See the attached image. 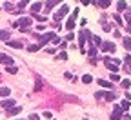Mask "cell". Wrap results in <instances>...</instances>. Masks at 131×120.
Here are the masks:
<instances>
[{"mask_svg": "<svg viewBox=\"0 0 131 120\" xmlns=\"http://www.w3.org/2000/svg\"><path fill=\"white\" fill-rule=\"evenodd\" d=\"M9 95H11V89H9V88H0V96L9 98Z\"/></svg>", "mask_w": 131, "mask_h": 120, "instance_id": "cell-18", "label": "cell"}, {"mask_svg": "<svg viewBox=\"0 0 131 120\" xmlns=\"http://www.w3.org/2000/svg\"><path fill=\"white\" fill-rule=\"evenodd\" d=\"M38 49H40V44H31V46L27 47V51H31V53H37Z\"/></svg>", "mask_w": 131, "mask_h": 120, "instance_id": "cell-25", "label": "cell"}, {"mask_svg": "<svg viewBox=\"0 0 131 120\" xmlns=\"http://www.w3.org/2000/svg\"><path fill=\"white\" fill-rule=\"evenodd\" d=\"M29 120H40V116H38L37 113H31V115H29Z\"/></svg>", "mask_w": 131, "mask_h": 120, "instance_id": "cell-36", "label": "cell"}, {"mask_svg": "<svg viewBox=\"0 0 131 120\" xmlns=\"http://www.w3.org/2000/svg\"><path fill=\"white\" fill-rule=\"evenodd\" d=\"M126 18H127V22L131 24V13H127V15H126Z\"/></svg>", "mask_w": 131, "mask_h": 120, "instance_id": "cell-44", "label": "cell"}, {"mask_svg": "<svg viewBox=\"0 0 131 120\" xmlns=\"http://www.w3.org/2000/svg\"><path fill=\"white\" fill-rule=\"evenodd\" d=\"M95 98L102 100V98H104V91H96V93H95Z\"/></svg>", "mask_w": 131, "mask_h": 120, "instance_id": "cell-34", "label": "cell"}, {"mask_svg": "<svg viewBox=\"0 0 131 120\" xmlns=\"http://www.w3.org/2000/svg\"><path fill=\"white\" fill-rule=\"evenodd\" d=\"M7 46H11V47H15V49H18V47L24 46V42H22V40H9Z\"/></svg>", "mask_w": 131, "mask_h": 120, "instance_id": "cell-13", "label": "cell"}, {"mask_svg": "<svg viewBox=\"0 0 131 120\" xmlns=\"http://www.w3.org/2000/svg\"><path fill=\"white\" fill-rule=\"evenodd\" d=\"M113 18L117 20V24H118V26H122V24H124V20L120 18V15H118V13H115V15H113Z\"/></svg>", "mask_w": 131, "mask_h": 120, "instance_id": "cell-30", "label": "cell"}, {"mask_svg": "<svg viewBox=\"0 0 131 120\" xmlns=\"http://www.w3.org/2000/svg\"><path fill=\"white\" fill-rule=\"evenodd\" d=\"M129 85H131V82H129V80H122V88H124V89H127Z\"/></svg>", "mask_w": 131, "mask_h": 120, "instance_id": "cell-35", "label": "cell"}, {"mask_svg": "<svg viewBox=\"0 0 131 120\" xmlns=\"http://www.w3.org/2000/svg\"><path fill=\"white\" fill-rule=\"evenodd\" d=\"M89 58H96V49H95V47L89 49Z\"/></svg>", "mask_w": 131, "mask_h": 120, "instance_id": "cell-32", "label": "cell"}, {"mask_svg": "<svg viewBox=\"0 0 131 120\" xmlns=\"http://www.w3.org/2000/svg\"><path fill=\"white\" fill-rule=\"evenodd\" d=\"M111 80H113V82H118V80H120V77H118L117 73H113V75H111Z\"/></svg>", "mask_w": 131, "mask_h": 120, "instance_id": "cell-39", "label": "cell"}, {"mask_svg": "<svg viewBox=\"0 0 131 120\" xmlns=\"http://www.w3.org/2000/svg\"><path fill=\"white\" fill-rule=\"evenodd\" d=\"M46 51H47L49 55H57V49H55V47H49V49H46Z\"/></svg>", "mask_w": 131, "mask_h": 120, "instance_id": "cell-40", "label": "cell"}, {"mask_svg": "<svg viewBox=\"0 0 131 120\" xmlns=\"http://www.w3.org/2000/svg\"><path fill=\"white\" fill-rule=\"evenodd\" d=\"M124 62L131 66V55H126V57H124ZM129 66H127V67H129Z\"/></svg>", "mask_w": 131, "mask_h": 120, "instance_id": "cell-37", "label": "cell"}, {"mask_svg": "<svg viewBox=\"0 0 131 120\" xmlns=\"http://www.w3.org/2000/svg\"><path fill=\"white\" fill-rule=\"evenodd\" d=\"M6 71L11 73V75H16V73H18V67H16V66H6Z\"/></svg>", "mask_w": 131, "mask_h": 120, "instance_id": "cell-24", "label": "cell"}, {"mask_svg": "<svg viewBox=\"0 0 131 120\" xmlns=\"http://www.w3.org/2000/svg\"><path fill=\"white\" fill-rule=\"evenodd\" d=\"M42 9V4L40 2H35V4H31V16L33 15H38V11Z\"/></svg>", "mask_w": 131, "mask_h": 120, "instance_id": "cell-10", "label": "cell"}, {"mask_svg": "<svg viewBox=\"0 0 131 120\" xmlns=\"http://www.w3.org/2000/svg\"><path fill=\"white\" fill-rule=\"evenodd\" d=\"M51 42H53V44H58V46H60V42H62V40H60V38H58V37H57V35H55V37H53V40H51Z\"/></svg>", "mask_w": 131, "mask_h": 120, "instance_id": "cell-41", "label": "cell"}, {"mask_svg": "<svg viewBox=\"0 0 131 120\" xmlns=\"http://www.w3.org/2000/svg\"><path fill=\"white\" fill-rule=\"evenodd\" d=\"M120 107L124 109V113L129 109V100H122V104H120Z\"/></svg>", "mask_w": 131, "mask_h": 120, "instance_id": "cell-29", "label": "cell"}, {"mask_svg": "<svg viewBox=\"0 0 131 120\" xmlns=\"http://www.w3.org/2000/svg\"><path fill=\"white\" fill-rule=\"evenodd\" d=\"M55 4H57V0H47L46 2V13H49L53 7H55Z\"/></svg>", "mask_w": 131, "mask_h": 120, "instance_id": "cell-19", "label": "cell"}, {"mask_svg": "<svg viewBox=\"0 0 131 120\" xmlns=\"http://www.w3.org/2000/svg\"><path fill=\"white\" fill-rule=\"evenodd\" d=\"M66 47H68V42H66V40L60 42V49H66Z\"/></svg>", "mask_w": 131, "mask_h": 120, "instance_id": "cell-43", "label": "cell"}, {"mask_svg": "<svg viewBox=\"0 0 131 120\" xmlns=\"http://www.w3.org/2000/svg\"><path fill=\"white\" fill-rule=\"evenodd\" d=\"M89 42H91V46L93 47H96V46H102V40L98 38L96 35H91V38H89Z\"/></svg>", "mask_w": 131, "mask_h": 120, "instance_id": "cell-12", "label": "cell"}, {"mask_svg": "<svg viewBox=\"0 0 131 120\" xmlns=\"http://www.w3.org/2000/svg\"><path fill=\"white\" fill-rule=\"evenodd\" d=\"M102 27H104V31H109V29H111V26L106 24V22H102Z\"/></svg>", "mask_w": 131, "mask_h": 120, "instance_id": "cell-42", "label": "cell"}, {"mask_svg": "<svg viewBox=\"0 0 131 120\" xmlns=\"http://www.w3.org/2000/svg\"><path fill=\"white\" fill-rule=\"evenodd\" d=\"M126 9H127V4L124 2V0H118V2H117V11L122 13V11H126Z\"/></svg>", "mask_w": 131, "mask_h": 120, "instance_id": "cell-15", "label": "cell"}, {"mask_svg": "<svg viewBox=\"0 0 131 120\" xmlns=\"http://www.w3.org/2000/svg\"><path fill=\"white\" fill-rule=\"evenodd\" d=\"M16 120H24V118H16Z\"/></svg>", "mask_w": 131, "mask_h": 120, "instance_id": "cell-47", "label": "cell"}, {"mask_svg": "<svg viewBox=\"0 0 131 120\" xmlns=\"http://www.w3.org/2000/svg\"><path fill=\"white\" fill-rule=\"evenodd\" d=\"M124 109L120 106H113V113H111V120H122Z\"/></svg>", "mask_w": 131, "mask_h": 120, "instance_id": "cell-5", "label": "cell"}, {"mask_svg": "<svg viewBox=\"0 0 131 120\" xmlns=\"http://www.w3.org/2000/svg\"><path fill=\"white\" fill-rule=\"evenodd\" d=\"M82 82H84V84H91L93 82V77L91 75H84V77H82Z\"/></svg>", "mask_w": 131, "mask_h": 120, "instance_id": "cell-27", "label": "cell"}, {"mask_svg": "<svg viewBox=\"0 0 131 120\" xmlns=\"http://www.w3.org/2000/svg\"><path fill=\"white\" fill-rule=\"evenodd\" d=\"M84 120H88V118H84Z\"/></svg>", "mask_w": 131, "mask_h": 120, "instance_id": "cell-48", "label": "cell"}, {"mask_svg": "<svg viewBox=\"0 0 131 120\" xmlns=\"http://www.w3.org/2000/svg\"><path fill=\"white\" fill-rule=\"evenodd\" d=\"M31 24H33V16H20L16 20V27H20V29H27V27H31Z\"/></svg>", "mask_w": 131, "mask_h": 120, "instance_id": "cell-2", "label": "cell"}, {"mask_svg": "<svg viewBox=\"0 0 131 120\" xmlns=\"http://www.w3.org/2000/svg\"><path fill=\"white\" fill-rule=\"evenodd\" d=\"M122 42H124V47L131 51V38H129V37H124V40H122Z\"/></svg>", "mask_w": 131, "mask_h": 120, "instance_id": "cell-26", "label": "cell"}, {"mask_svg": "<svg viewBox=\"0 0 131 120\" xmlns=\"http://www.w3.org/2000/svg\"><path fill=\"white\" fill-rule=\"evenodd\" d=\"M0 40H4V42H9V31H4V29H0Z\"/></svg>", "mask_w": 131, "mask_h": 120, "instance_id": "cell-20", "label": "cell"}, {"mask_svg": "<svg viewBox=\"0 0 131 120\" xmlns=\"http://www.w3.org/2000/svg\"><path fill=\"white\" fill-rule=\"evenodd\" d=\"M96 6L102 7V9H107L111 6V0H96Z\"/></svg>", "mask_w": 131, "mask_h": 120, "instance_id": "cell-11", "label": "cell"}, {"mask_svg": "<svg viewBox=\"0 0 131 120\" xmlns=\"http://www.w3.org/2000/svg\"><path fill=\"white\" fill-rule=\"evenodd\" d=\"M102 51H106V53H113L115 51V44L113 42H102Z\"/></svg>", "mask_w": 131, "mask_h": 120, "instance_id": "cell-7", "label": "cell"}, {"mask_svg": "<svg viewBox=\"0 0 131 120\" xmlns=\"http://www.w3.org/2000/svg\"><path fill=\"white\" fill-rule=\"evenodd\" d=\"M4 11H7V13H16V7H15L11 2H6V4H4Z\"/></svg>", "mask_w": 131, "mask_h": 120, "instance_id": "cell-17", "label": "cell"}, {"mask_svg": "<svg viewBox=\"0 0 131 120\" xmlns=\"http://www.w3.org/2000/svg\"><path fill=\"white\" fill-rule=\"evenodd\" d=\"M27 4H29V2H27V0H20V2H18V4H16V13H20V11H22V9H24V7L27 6Z\"/></svg>", "mask_w": 131, "mask_h": 120, "instance_id": "cell-22", "label": "cell"}, {"mask_svg": "<svg viewBox=\"0 0 131 120\" xmlns=\"http://www.w3.org/2000/svg\"><path fill=\"white\" fill-rule=\"evenodd\" d=\"M15 106H16V104H15V100H13V98H6V100L2 102V107H6V111L11 109V107H15Z\"/></svg>", "mask_w": 131, "mask_h": 120, "instance_id": "cell-9", "label": "cell"}, {"mask_svg": "<svg viewBox=\"0 0 131 120\" xmlns=\"http://www.w3.org/2000/svg\"><path fill=\"white\" fill-rule=\"evenodd\" d=\"M104 64H106V67H107L109 71L117 73V71H118V64H120V60H111V58L107 57V58H104Z\"/></svg>", "mask_w": 131, "mask_h": 120, "instance_id": "cell-3", "label": "cell"}, {"mask_svg": "<svg viewBox=\"0 0 131 120\" xmlns=\"http://www.w3.org/2000/svg\"><path fill=\"white\" fill-rule=\"evenodd\" d=\"M115 98H117V95H115V93H111V91H104V100H107V102H113Z\"/></svg>", "mask_w": 131, "mask_h": 120, "instance_id": "cell-16", "label": "cell"}, {"mask_svg": "<svg viewBox=\"0 0 131 120\" xmlns=\"http://www.w3.org/2000/svg\"><path fill=\"white\" fill-rule=\"evenodd\" d=\"M75 38V35H73V33H68V35H66V40H68V42H71Z\"/></svg>", "mask_w": 131, "mask_h": 120, "instance_id": "cell-38", "label": "cell"}, {"mask_svg": "<svg viewBox=\"0 0 131 120\" xmlns=\"http://www.w3.org/2000/svg\"><path fill=\"white\" fill-rule=\"evenodd\" d=\"M68 13H69V7H68V6H62V7H60V9H58V11L55 13V20L58 22V20L62 18V16H66Z\"/></svg>", "mask_w": 131, "mask_h": 120, "instance_id": "cell-6", "label": "cell"}, {"mask_svg": "<svg viewBox=\"0 0 131 120\" xmlns=\"http://www.w3.org/2000/svg\"><path fill=\"white\" fill-rule=\"evenodd\" d=\"M33 16H35V18H37L38 22H46V20H47L46 16H42V15H33Z\"/></svg>", "mask_w": 131, "mask_h": 120, "instance_id": "cell-33", "label": "cell"}, {"mask_svg": "<svg viewBox=\"0 0 131 120\" xmlns=\"http://www.w3.org/2000/svg\"><path fill=\"white\" fill-rule=\"evenodd\" d=\"M122 120H131V116H127V115H124V118Z\"/></svg>", "mask_w": 131, "mask_h": 120, "instance_id": "cell-45", "label": "cell"}, {"mask_svg": "<svg viewBox=\"0 0 131 120\" xmlns=\"http://www.w3.org/2000/svg\"><path fill=\"white\" fill-rule=\"evenodd\" d=\"M0 62L6 64V66H11V64H13V58H11L9 55H6V53H0Z\"/></svg>", "mask_w": 131, "mask_h": 120, "instance_id": "cell-8", "label": "cell"}, {"mask_svg": "<svg viewBox=\"0 0 131 120\" xmlns=\"http://www.w3.org/2000/svg\"><path fill=\"white\" fill-rule=\"evenodd\" d=\"M73 27H75V18H69L68 22H66V29L71 33V31H73Z\"/></svg>", "mask_w": 131, "mask_h": 120, "instance_id": "cell-23", "label": "cell"}, {"mask_svg": "<svg viewBox=\"0 0 131 120\" xmlns=\"http://www.w3.org/2000/svg\"><path fill=\"white\" fill-rule=\"evenodd\" d=\"M58 2H64V0H57V4H58Z\"/></svg>", "mask_w": 131, "mask_h": 120, "instance_id": "cell-46", "label": "cell"}, {"mask_svg": "<svg viewBox=\"0 0 131 120\" xmlns=\"http://www.w3.org/2000/svg\"><path fill=\"white\" fill-rule=\"evenodd\" d=\"M20 111H22V107H18V106H15V107L7 109V116H15V115H18Z\"/></svg>", "mask_w": 131, "mask_h": 120, "instance_id": "cell-14", "label": "cell"}, {"mask_svg": "<svg viewBox=\"0 0 131 120\" xmlns=\"http://www.w3.org/2000/svg\"><path fill=\"white\" fill-rule=\"evenodd\" d=\"M53 37H55V33H53V31H49V33H46V35H37V38H38V44H40V46L47 44L49 40H53Z\"/></svg>", "mask_w": 131, "mask_h": 120, "instance_id": "cell-4", "label": "cell"}, {"mask_svg": "<svg viewBox=\"0 0 131 120\" xmlns=\"http://www.w3.org/2000/svg\"><path fill=\"white\" fill-rule=\"evenodd\" d=\"M57 58L58 60H68V53H66V51H60V53L57 55Z\"/></svg>", "mask_w": 131, "mask_h": 120, "instance_id": "cell-28", "label": "cell"}, {"mask_svg": "<svg viewBox=\"0 0 131 120\" xmlns=\"http://www.w3.org/2000/svg\"><path fill=\"white\" fill-rule=\"evenodd\" d=\"M91 38V33L88 29L84 31H80V37H78V49H80V53H86V49H84V42Z\"/></svg>", "mask_w": 131, "mask_h": 120, "instance_id": "cell-1", "label": "cell"}, {"mask_svg": "<svg viewBox=\"0 0 131 120\" xmlns=\"http://www.w3.org/2000/svg\"><path fill=\"white\" fill-rule=\"evenodd\" d=\"M42 89V82H40V78L37 77V82H35V91H40Z\"/></svg>", "mask_w": 131, "mask_h": 120, "instance_id": "cell-31", "label": "cell"}, {"mask_svg": "<svg viewBox=\"0 0 131 120\" xmlns=\"http://www.w3.org/2000/svg\"><path fill=\"white\" fill-rule=\"evenodd\" d=\"M96 82H98V85H102V88H107V89H111V82H107V80H104V78H98Z\"/></svg>", "mask_w": 131, "mask_h": 120, "instance_id": "cell-21", "label": "cell"}]
</instances>
